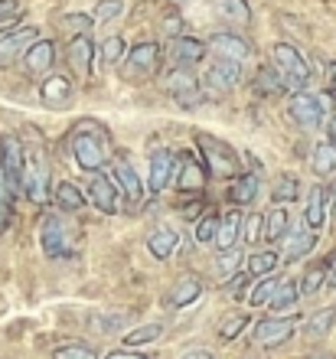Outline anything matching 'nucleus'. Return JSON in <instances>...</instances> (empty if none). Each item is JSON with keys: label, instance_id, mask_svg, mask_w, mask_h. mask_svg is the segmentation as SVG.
<instances>
[{"label": "nucleus", "instance_id": "41", "mask_svg": "<svg viewBox=\"0 0 336 359\" xmlns=\"http://www.w3.org/2000/svg\"><path fill=\"white\" fill-rule=\"evenodd\" d=\"M314 245H317L314 232H294V236H290V242H288V252H284V258H288V262H300V258L307 255Z\"/></svg>", "mask_w": 336, "mask_h": 359}, {"label": "nucleus", "instance_id": "13", "mask_svg": "<svg viewBox=\"0 0 336 359\" xmlns=\"http://www.w3.org/2000/svg\"><path fill=\"white\" fill-rule=\"evenodd\" d=\"M121 183L114 180V173L108 177V173H88V199H92L95 206L102 209V212H118V206H121Z\"/></svg>", "mask_w": 336, "mask_h": 359}, {"label": "nucleus", "instance_id": "34", "mask_svg": "<svg viewBox=\"0 0 336 359\" xmlns=\"http://www.w3.org/2000/svg\"><path fill=\"white\" fill-rule=\"evenodd\" d=\"M278 262H281V255L274 252V248H268V252H255V255H248V262H245V271L252 274V278H264V274H274Z\"/></svg>", "mask_w": 336, "mask_h": 359}, {"label": "nucleus", "instance_id": "19", "mask_svg": "<svg viewBox=\"0 0 336 359\" xmlns=\"http://www.w3.org/2000/svg\"><path fill=\"white\" fill-rule=\"evenodd\" d=\"M66 59H69V66H72V72H75L79 79H88V76H92L95 46H92V39H88V33H82V36H72V39H69Z\"/></svg>", "mask_w": 336, "mask_h": 359}, {"label": "nucleus", "instance_id": "46", "mask_svg": "<svg viewBox=\"0 0 336 359\" xmlns=\"http://www.w3.org/2000/svg\"><path fill=\"white\" fill-rule=\"evenodd\" d=\"M59 23H62L72 36H82V33H88V29H92V17H88V13H66Z\"/></svg>", "mask_w": 336, "mask_h": 359}, {"label": "nucleus", "instance_id": "30", "mask_svg": "<svg viewBox=\"0 0 336 359\" xmlns=\"http://www.w3.org/2000/svg\"><path fill=\"white\" fill-rule=\"evenodd\" d=\"M330 268H333V258H323V262H317V265L307 268L304 281H300V291H304V297H307V294H317L320 287L330 281Z\"/></svg>", "mask_w": 336, "mask_h": 359}, {"label": "nucleus", "instance_id": "22", "mask_svg": "<svg viewBox=\"0 0 336 359\" xmlns=\"http://www.w3.org/2000/svg\"><path fill=\"white\" fill-rule=\"evenodd\" d=\"M327 206H330V193L327 187H314L307 193V209H304V222H307V229H323V222H327Z\"/></svg>", "mask_w": 336, "mask_h": 359}, {"label": "nucleus", "instance_id": "6", "mask_svg": "<svg viewBox=\"0 0 336 359\" xmlns=\"http://www.w3.org/2000/svg\"><path fill=\"white\" fill-rule=\"evenodd\" d=\"M163 88L180 108H199L206 102V88H203V79L193 76V69H177L163 79Z\"/></svg>", "mask_w": 336, "mask_h": 359}, {"label": "nucleus", "instance_id": "8", "mask_svg": "<svg viewBox=\"0 0 336 359\" xmlns=\"http://www.w3.org/2000/svg\"><path fill=\"white\" fill-rule=\"evenodd\" d=\"M160 66V46L157 43H137L134 49H128V56L121 62L124 82H144L157 72Z\"/></svg>", "mask_w": 336, "mask_h": 359}, {"label": "nucleus", "instance_id": "47", "mask_svg": "<svg viewBox=\"0 0 336 359\" xmlns=\"http://www.w3.org/2000/svg\"><path fill=\"white\" fill-rule=\"evenodd\" d=\"M248 287H252V274L248 271H238L232 281H225V291H229V297H235V301L248 297Z\"/></svg>", "mask_w": 336, "mask_h": 359}, {"label": "nucleus", "instance_id": "16", "mask_svg": "<svg viewBox=\"0 0 336 359\" xmlns=\"http://www.w3.org/2000/svg\"><path fill=\"white\" fill-rule=\"evenodd\" d=\"M177 177V157L170 147L150 154V173H147V189L150 193H163Z\"/></svg>", "mask_w": 336, "mask_h": 359}, {"label": "nucleus", "instance_id": "50", "mask_svg": "<svg viewBox=\"0 0 336 359\" xmlns=\"http://www.w3.org/2000/svg\"><path fill=\"white\" fill-rule=\"evenodd\" d=\"M180 27H183V20H180V13H167V17H163V23H160V29H163L167 36H173V39L180 36Z\"/></svg>", "mask_w": 336, "mask_h": 359}, {"label": "nucleus", "instance_id": "38", "mask_svg": "<svg viewBox=\"0 0 336 359\" xmlns=\"http://www.w3.org/2000/svg\"><path fill=\"white\" fill-rule=\"evenodd\" d=\"M13 196H17V189L10 187L7 173L0 170V232H7V226L13 222Z\"/></svg>", "mask_w": 336, "mask_h": 359}, {"label": "nucleus", "instance_id": "36", "mask_svg": "<svg viewBox=\"0 0 336 359\" xmlns=\"http://www.w3.org/2000/svg\"><path fill=\"white\" fill-rule=\"evenodd\" d=\"M300 284H294V281H281V287H278V294H274V301L268 304L271 311H294L297 307V301H300Z\"/></svg>", "mask_w": 336, "mask_h": 359}, {"label": "nucleus", "instance_id": "27", "mask_svg": "<svg viewBox=\"0 0 336 359\" xmlns=\"http://www.w3.org/2000/svg\"><path fill=\"white\" fill-rule=\"evenodd\" d=\"M53 199H56L59 209H66V212H79V209L85 206V193L75 183H69V180H59L56 187H53Z\"/></svg>", "mask_w": 336, "mask_h": 359}, {"label": "nucleus", "instance_id": "12", "mask_svg": "<svg viewBox=\"0 0 336 359\" xmlns=\"http://www.w3.org/2000/svg\"><path fill=\"white\" fill-rule=\"evenodd\" d=\"M23 161H27V147L20 144V137L13 134H0V170L7 173L10 187L23 189Z\"/></svg>", "mask_w": 336, "mask_h": 359}, {"label": "nucleus", "instance_id": "56", "mask_svg": "<svg viewBox=\"0 0 336 359\" xmlns=\"http://www.w3.org/2000/svg\"><path fill=\"white\" fill-rule=\"evenodd\" d=\"M327 287H336V258H333V268H330V281H327Z\"/></svg>", "mask_w": 336, "mask_h": 359}, {"label": "nucleus", "instance_id": "21", "mask_svg": "<svg viewBox=\"0 0 336 359\" xmlns=\"http://www.w3.org/2000/svg\"><path fill=\"white\" fill-rule=\"evenodd\" d=\"M39 98H43V104H49V108H56V104H66L69 98H72V79L69 76H49L39 82Z\"/></svg>", "mask_w": 336, "mask_h": 359}, {"label": "nucleus", "instance_id": "24", "mask_svg": "<svg viewBox=\"0 0 336 359\" xmlns=\"http://www.w3.org/2000/svg\"><path fill=\"white\" fill-rule=\"evenodd\" d=\"M242 229H245V219L242 212H225L222 216V226H219V236H215V248L219 252H229L242 242Z\"/></svg>", "mask_w": 336, "mask_h": 359}, {"label": "nucleus", "instance_id": "48", "mask_svg": "<svg viewBox=\"0 0 336 359\" xmlns=\"http://www.w3.org/2000/svg\"><path fill=\"white\" fill-rule=\"evenodd\" d=\"M53 359H98V353H95L92 346H85V343H69V346L56 350Z\"/></svg>", "mask_w": 336, "mask_h": 359}, {"label": "nucleus", "instance_id": "32", "mask_svg": "<svg viewBox=\"0 0 336 359\" xmlns=\"http://www.w3.org/2000/svg\"><path fill=\"white\" fill-rule=\"evenodd\" d=\"M288 226H290L288 209L278 203V206H274L268 216H264V238H268V242H281V238L288 236Z\"/></svg>", "mask_w": 336, "mask_h": 359}, {"label": "nucleus", "instance_id": "53", "mask_svg": "<svg viewBox=\"0 0 336 359\" xmlns=\"http://www.w3.org/2000/svg\"><path fill=\"white\" fill-rule=\"evenodd\" d=\"M199 209H203V203H199V199H193L189 206H183V219H199Z\"/></svg>", "mask_w": 336, "mask_h": 359}, {"label": "nucleus", "instance_id": "37", "mask_svg": "<svg viewBox=\"0 0 336 359\" xmlns=\"http://www.w3.org/2000/svg\"><path fill=\"white\" fill-rule=\"evenodd\" d=\"M297 196H300V180H297V177H290V173H281L278 183L271 187V199L284 206V203H294Z\"/></svg>", "mask_w": 336, "mask_h": 359}, {"label": "nucleus", "instance_id": "2", "mask_svg": "<svg viewBox=\"0 0 336 359\" xmlns=\"http://www.w3.org/2000/svg\"><path fill=\"white\" fill-rule=\"evenodd\" d=\"M53 163H49L46 144L33 131V144L27 147V161H23V193H27L29 203L36 206H46L53 199Z\"/></svg>", "mask_w": 336, "mask_h": 359}, {"label": "nucleus", "instance_id": "18", "mask_svg": "<svg viewBox=\"0 0 336 359\" xmlns=\"http://www.w3.org/2000/svg\"><path fill=\"white\" fill-rule=\"evenodd\" d=\"M167 59L177 69H193L206 59V43L196 36H177L167 49Z\"/></svg>", "mask_w": 336, "mask_h": 359}, {"label": "nucleus", "instance_id": "59", "mask_svg": "<svg viewBox=\"0 0 336 359\" xmlns=\"http://www.w3.org/2000/svg\"><path fill=\"white\" fill-rule=\"evenodd\" d=\"M333 209H336V183H333Z\"/></svg>", "mask_w": 336, "mask_h": 359}, {"label": "nucleus", "instance_id": "9", "mask_svg": "<svg viewBox=\"0 0 336 359\" xmlns=\"http://www.w3.org/2000/svg\"><path fill=\"white\" fill-rule=\"evenodd\" d=\"M242 82V62H232V59H219L209 69H206L203 76V88H206V98H219V95H229L235 86Z\"/></svg>", "mask_w": 336, "mask_h": 359}, {"label": "nucleus", "instance_id": "60", "mask_svg": "<svg viewBox=\"0 0 336 359\" xmlns=\"http://www.w3.org/2000/svg\"><path fill=\"white\" fill-rule=\"evenodd\" d=\"M248 359H258V356H248Z\"/></svg>", "mask_w": 336, "mask_h": 359}, {"label": "nucleus", "instance_id": "15", "mask_svg": "<svg viewBox=\"0 0 336 359\" xmlns=\"http://www.w3.org/2000/svg\"><path fill=\"white\" fill-rule=\"evenodd\" d=\"M206 180H209V170H206L203 157H196V154H180L177 161V187L183 189V193H199V189L206 187Z\"/></svg>", "mask_w": 336, "mask_h": 359}, {"label": "nucleus", "instance_id": "54", "mask_svg": "<svg viewBox=\"0 0 336 359\" xmlns=\"http://www.w3.org/2000/svg\"><path fill=\"white\" fill-rule=\"evenodd\" d=\"M180 359H215L213 353H206V350H196V353H183Z\"/></svg>", "mask_w": 336, "mask_h": 359}, {"label": "nucleus", "instance_id": "43", "mask_svg": "<svg viewBox=\"0 0 336 359\" xmlns=\"http://www.w3.org/2000/svg\"><path fill=\"white\" fill-rule=\"evenodd\" d=\"M219 226H222V216H215V212H209V216L199 219V222H196V242H199V245H215Z\"/></svg>", "mask_w": 336, "mask_h": 359}, {"label": "nucleus", "instance_id": "51", "mask_svg": "<svg viewBox=\"0 0 336 359\" xmlns=\"http://www.w3.org/2000/svg\"><path fill=\"white\" fill-rule=\"evenodd\" d=\"M105 359H150V356L140 350H131V346H124V350H112Z\"/></svg>", "mask_w": 336, "mask_h": 359}, {"label": "nucleus", "instance_id": "58", "mask_svg": "<svg viewBox=\"0 0 336 359\" xmlns=\"http://www.w3.org/2000/svg\"><path fill=\"white\" fill-rule=\"evenodd\" d=\"M327 95H330V104H333V111H336V88H330Z\"/></svg>", "mask_w": 336, "mask_h": 359}, {"label": "nucleus", "instance_id": "57", "mask_svg": "<svg viewBox=\"0 0 336 359\" xmlns=\"http://www.w3.org/2000/svg\"><path fill=\"white\" fill-rule=\"evenodd\" d=\"M330 82H333V88H336V62H330Z\"/></svg>", "mask_w": 336, "mask_h": 359}, {"label": "nucleus", "instance_id": "42", "mask_svg": "<svg viewBox=\"0 0 336 359\" xmlns=\"http://www.w3.org/2000/svg\"><path fill=\"white\" fill-rule=\"evenodd\" d=\"M314 170L323 177V173H333L336 170V144L323 141L314 147Z\"/></svg>", "mask_w": 336, "mask_h": 359}, {"label": "nucleus", "instance_id": "45", "mask_svg": "<svg viewBox=\"0 0 336 359\" xmlns=\"http://www.w3.org/2000/svg\"><path fill=\"white\" fill-rule=\"evenodd\" d=\"M264 238V216L262 212H252V216H245V229H242V242H262Z\"/></svg>", "mask_w": 336, "mask_h": 359}, {"label": "nucleus", "instance_id": "35", "mask_svg": "<svg viewBox=\"0 0 336 359\" xmlns=\"http://www.w3.org/2000/svg\"><path fill=\"white\" fill-rule=\"evenodd\" d=\"M333 323H336V304L333 307H323V311H317V313H310L304 333H307L310 340H317V337H327Z\"/></svg>", "mask_w": 336, "mask_h": 359}, {"label": "nucleus", "instance_id": "7", "mask_svg": "<svg viewBox=\"0 0 336 359\" xmlns=\"http://www.w3.org/2000/svg\"><path fill=\"white\" fill-rule=\"evenodd\" d=\"M327 111H330V95H307V92H297L294 98L288 102V114L290 121L300 124V128H320L327 121Z\"/></svg>", "mask_w": 336, "mask_h": 359}, {"label": "nucleus", "instance_id": "28", "mask_svg": "<svg viewBox=\"0 0 336 359\" xmlns=\"http://www.w3.org/2000/svg\"><path fill=\"white\" fill-rule=\"evenodd\" d=\"M242 271V252L238 248H229V252H219V258L213 262V278L215 281H232L235 274Z\"/></svg>", "mask_w": 336, "mask_h": 359}, {"label": "nucleus", "instance_id": "14", "mask_svg": "<svg viewBox=\"0 0 336 359\" xmlns=\"http://www.w3.org/2000/svg\"><path fill=\"white\" fill-rule=\"evenodd\" d=\"M209 49H213L219 59H232V62H248L255 53L252 43H248L242 33H232V29L213 33V36H209Z\"/></svg>", "mask_w": 336, "mask_h": 359}, {"label": "nucleus", "instance_id": "55", "mask_svg": "<svg viewBox=\"0 0 336 359\" xmlns=\"http://www.w3.org/2000/svg\"><path fill=\"white\" fill-rule=\"evenodd\" d=\"M327 134H330L327 141H330V144H336V118H330V121H327Z\"/></svg>", "mask_w": 336, "mask_h": 359}, {"label": "nucleus", "instance_id": "23", "mask_svg": "<svg viewBox=\"0 0 336 359\" xmlns=\"http://www.w3.org/2000/svg\"><path fill=\"white\" fill-rule=\"evenodd\" d=\"M203 297V281H199L196 274H183L177 284H173V291H170V307H189V304H196Z\"/></svg>", "mask_w": 336, "mask_h": 359}, {"label": "nucleus", "instance_id": "20", "mask_svg": "<svg viewBox=\"0 0 336 359\" xmlns=\"http://www.w3.org/2000/svg\"><path fill=\"white\" fill-rule=\"evenodd\" d=\"M114 180L121 183V189H124V196L131 199V203H140V199L147 196V187H144V180L137 177V167H134L128 157H118L114 161Z\"/></svg>", "mask_w": 336, "mask_h": 359}, {"label": "nucleus", "instance_id": "1", "mask_svg": "<svg viewBox=\"0 0 336 359\" xmlns=\"http://www.w3.org/2000/svg\"><path fill=\"white\" fill-rule=\"evenodd\" d=\"M69 151L82 173H102L105 163L112 161V134L102 121L85 118V121L72 124V131H69Z\"/></svg>", "mask_w": 336, "mask_h": 359}, {"label": "nucleus", "instance_id": "49", "mask_svg": "<svg viewBox=\"0 0 336 359\" xmlns=\"http://www.w3.org/2000/svg\"><path fill=\"white\" fill-rule=\"evenodd\" d=\"M121 10H124L121 0H102V4H98V10H95V17H98V20H112V17H121Z\"/></svg>", "mask_w": 336, "mask_h": 359}, {"label": "nucleus", "instance_id": "31", "mask_svg": "<svg viewBox=\"0 0 336 359\" xmlns=\"http://www.w3.org/2000/svg\"><path fill=\"white\" fill-rule=\"evenodd\" d=\"M255 196H258V177H255V173H242V177H235L232 189H229V199H232L235 206H248Z\"/></svg>", "mask_w": 336, "mask_h": 359}, {"label": "nucleus", "instance_id": "25", "mask_svg": "<svg viewBox=\"0 0 336 359\" xmlns=\"http://www.w3.org/2000/svg\"><path fill=\"white\" fill-rule=\"evenodd\" d=\"M215 13L225 20V23H232V27H248L252 23V7H248V0H213Z\"/></svg>", "mask_w": 336, "mask_h": 359}, {"label": "nucleus", "instance_id": "17", "mask_svg": "<svg viewBox=\"0 0 336 359\" xmlns=\"http://www.w3.org/2000/svg\"><path fill=\"white\" fill-rule=\"evenodd\" d=\"M20 62H23V72H27L29 79L46 76L49 69H53V62H56V43H53V39H36V43L23 53Z\"/></svg>", "mask_w": 336, "mask_h": 359}, {"label": "nucleus", "instance_id": "44", "mask_svg": "<svg viewBox=\"0 0 336 359\" xmlns=\"http://www.w3.org/2000/svg\"><path fill=\"white\" fill-rule=\"evenodd\" d=\"M98 53H102V62L108 69L112 66H121L124 62V56H128V53H124V39L121 36H112V39H105L102 43V49H98Z\"/></svg>", "mask_w": 336, "mask_h": 359}, {"label": "nucleus", "instance_id": "40", "mask_svg": "<svg viewBox=\"0 0 336 359\" xmlns=\"http://www.w3.org/2000/svg\"><path fill=\"white\" fill-rule=\"evenodd\" d=\"M255 88H258L262 95H281L284 88H288V82L281 79V72L274 66H271V69L264 66L262 72H258V79H255Z\"/></svg>", "mask_w": 336, "mask_h": 359}, {"label": "nucleus", "instance_id": "4", "mask_svg": "<svg viewBox=\"0 0 336 359\" xmlns=\"http://www.w3.org/2000/svg\"><path fill=\"white\" fill-rule=\"evenodd\" d=\"M39 245L46 258H69L75 252V226L69 222L66 209L62 212H49L39 226Z\"/></svg>", "mask_w": 336, "mask_h": 359}, {"label": "nucleus", "instance_id": "29", "mask_svg": "<svg viewBox=\"0 0 336 359\" xmlns=\"http://www.w3.org/2000/svg\"><path fill=\"white\" fill-rule=\"evenodd\" d=\"M248 327H252V313H245V311L225 313V320L219 323V340H222V343L238 340V337H242Z\"/></svg>", "mask_w": 336, "mask_h": 359}, {"label": "nucleus", "instance_id": "52", "mask_svg": "<svg viewBox=\"0 0 336 359\" xmlns=\"http://www.w3.org/2000/svg\"><path fill=\"white\" fill-rule=\"evenodd\" d=\"M17 17H20L17 0H0V20H17Z\"/></svg>", "mask_w": 336, "mask_h": 359}, {"label": "nucleus", "instance_id": "11", "mask_svg": "<svg viewBox=\"0 0 336 359\" xmlns=\"http://www.w3.org/2000/svg\"><path fill=\"white\" fill-rule=\"evenodd\" d=\"M294 330H297V317H264L255 323L252 340L264 350H274V346H284L294 337Z\"/></svg>", "mask_w": 336, "mask_h": 359}, {"label": "nucleus", "instance_id": "26", "mask_svg": "<svg viewBox=\"0 0 336 359\" xmlns=\"http://www.w3.org/2000/svg\"><path fill=\"white\" fill-rule=\"evenodd\" d=\"M177 242H180V238H177V232H173L170 226H157V229H154V232L147 236V248H150V255L160 258V262L173 255V248H177Z\"/></svg>", "mask_w": 336, "mask_h": 359}, {"label": "nucleus", "instance_id": "39", "mask_svg": "<svg viewBox=\"0 0 336 359\" xmlns=\"http://www.w3.org/2000/svg\"><path fill=\"white\" fill-rule=\"evenodd\" d=\"M160 333H163V327H160V323H144V327H137V330L124 333V346L140 350V346H147V343L160 340Z\"/></svg>", "mask_w": 336, "mask_h": 359}, {"label": "nucleus", "instance_id": "3", "mask_svg": "<svg viewBox=\"0 0 336 359\" xmlns=\"http://www.w3.org/2000/svg\"><path fill=\"white\" fill-rule=\"evenodd\" d=\"M196 147H199V157H203L206 170H209L213 180L242 177V157L235 154V147H229V144L213 137V134H196Z\"/></svg>", "mask_w": 336, "mask_h": 359}, {"label": "nucleus", "instance_id": "33", "mask_svg": "<svg viewBox=\"0 0 336 359\" xmlns=\"http://www.w3.org/2000/svg\"><path fill=\"white\" fill-rule=\"evenodd\" d=\"M278 287H281V278H278V274H264L262 281H258L252 291H248V304H252V307H268V304L274 301Z\"/></svg>", "mask_w": 336, "mask_h": 359}, {"label": "nucleus", "instance_id": "10", "mask_svg": "<svg viewBox=\"0 0 336 359\" xmlns=\"http://www.w3.org/2000/svg\"><path fill=\"white\" fill-rule=\"evenodd\" d=\"M36 39H39L36 27H4L0 29V69L20 62L23 53H27Z\"/></svg>", "mask_w": 336, "mask_h": 359}, {"label": "nucleus", "instance_id": "5", "mask_svg": "<svg viewBox=\"0 0 336 359\" xmlns=\"http://www.w3.org/2000/svg\"><path fill=\"white\" fill-rule=\"evenodd\" d=\"M271 56H274V69L281 72V79L288 82V88H307L310 82V62L304 59L297 46H290V43H278V46L271 49Z\"/></svg>", "mask_w": 336, "mask_h": 359}]
</instances>
